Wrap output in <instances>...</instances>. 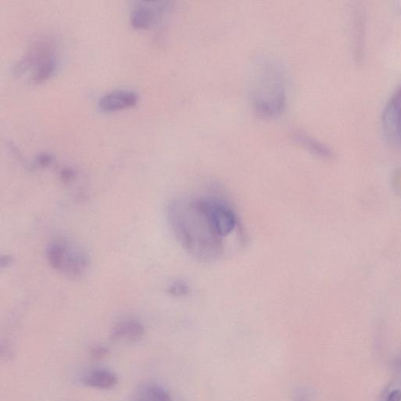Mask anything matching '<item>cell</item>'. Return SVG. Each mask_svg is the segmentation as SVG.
Here are the masks:
<instances>
[{"label":"cell","instance_id":"obj_15","mask_svg":"<svg viewBox=\"0 0 401 401\" xmlns=\"http://www.w3.org/2000/svg\"><path fill=\"white\" fill-rule=\"evenodd\" d=\"M385 401H401V391L399 390L392 391L387 396Z\"/></svg>","mask_w":401,"mask_h":401},{"label":"cell","instance_id":"obj_1","mask_svg":"<svg viewBox=\"0 0 401 401\" xmlns=\"http://www.w3.org/2000/svg\"><path fill=\"white\" fill-rule=\"evenodd\" d=\"M167 214L174 235L190 255L211 262L223 254L224 238L215 226L207 196L173 200Z\"/></svg>","mask_w":401,"mask_h":401},{"label":"cell","instance_id":"obj_5","mask_svg":"<svg viewBox=\"0 0 401 401\" xmlns=\"http://www.w3.org/2000/svg\"><path fill=\"white\" fill-rule=\"evenodd\" d=\"M382 124L387 140L393 144L401 146V86L387 101Z\"/></svg>","mask_w":401,"mask_h":401},{"label":"cell","instance_id":"obj_6","mask_svg":"<svg viewBox=\"0 0 401 401\" xmlns=\"http://www.w3.org/2000/svg\"><path fill=\"white\" fill-rule=\"evenodd\" d=\"M167 2H140L132 8L131 25L137 30L149 29L170 10Z\"/></svg>","mask_w":401,"mask_h":401},{"label":"cell","instance_id":"obj_2","mask_svg":"<svg viewBox=\"0 0 401 401\" xmlns=\"http://www.w3.org/2000/svg\"><path fill=\"white\" fill-rule=\"evenodd\" d=\"M249 87L250 101L258 115L273 118L283 114L287 104L288 77L280 63L272 59L256 62Z\"/></svg>","mask_w":401,"mask_h":401},{"label":"cell","instance_id":"obj_16","mask_svg":"<svg viewBox=\"0 0 401 401\" xmlns=\"http://www.w3.org/2000/svg\"><path fill=\"white\" fill-rule=\"evenodd\" d=\"M297 401H307V400L306 398H304V397H300V398L297 399Z\"/></svg>","mask_w":401,"mask_h":401},{"label":"cell","instance_id":"obj_4","mask_svg":"<svg viewBox=\"0 0 401 401\" xmlns=\"http://www.w3.org/2000/svg\"><path fill=\"white\" fill-rule=\"evenodd\" d=\"M34 67L32 80L36 83L44 82L50 79L57 69V61L51 47L46 43L35 46L26 57L19 63L17 71Z\"/></svg>","mask_w":401,"mask_h":401},{"label":"cell","instance_id":"obj_12","mask_svg":"<svg viewBox=\"0 0 401 401\" xmlns=\"http://www.w3.org/2000/svg\"><path fill=\"white\" fill-rule=\"evenodd\" d=\"M168 292L173 297H182V295H185L189 292V287L183 280H175L168 288Z\"/></svg>","mask_w":401,"mask_h":401},{"label":"cell","instance_id":"obj_11","mask_svg":"<svg viewBox=\"0 0 401 401\" xmlns=\"http://www.w3.org/2000/svg\"><path fill=\"white\" fill-rule=\"evenodd\" d=\"M135 401H173L171 394L163 386L149 384L140 388Z\"/></svg>","mask_w":401,"mask_h":401},{"label":"cell","instance_id":"obj_8","mask_svg":"<svg viewBox=\"0 0 401 401\" xmlns=\"http://www.w3.org/2000/svg\"><path fill=\"white\" fill-rule=\"evenodd\" d=\"M82 381L89 387L97 390H111L118 384V377L115 372L107 369H95L83 376Z\"/></svg>","mask_w":401,"mask_h":401},{"label":"cell","instance_id":"obj_3","mask_svg":"<svg viewBox=\"0 0 401 401\" xmlns=\"http://www.w3.org/2000/svg\"><path fill=\"white\" fill-rule=\"evenodd\" d=\"M47 257L54 269L68 276H80L89 266L87 252L73 243L58 238L48 246Z\"/></svg>","mask_w":401,"mask_h":401},{"label":"cell","instance_id":"obj_7","mask_svg":"<svg viewBox=\"0 0 401 401\" xmlns=\"http://www.w3.org/2000/svg\"><path fill=\"white\" fill-rule=\"evenodd\" d=\"M138 102V96L131 90H116L104 95L98 107L104 112H116L135 106Z\"/></svg>","mask_w":401,"mask_h":401},{"label":"cell","instance_id":"obj_9","mask_svg":"<svg viewBox=\"0 0 401 401\" xmlns=\"http://www.w3.org/2000/svg\"><path fill=\"white\" fill-rule=\"evenodd\" d=\"M144 327L136 320H125L117 323L111 332L112 340L117 341L136 342L142 339Z\"/></svg>","mask_w":401,"mask_h":401},{"label":"cell","instance_id":"obj_10","mask_svg":"<svg viewBox=\"0 0 401 401\" xmlns=\"http://www.w3.org/2000/svg\"><path fill=\"white\" fill-rule=\"evenodd\" d=\"M294 140L307 151L323 159H332L334 153L328 146L304 132H295Z\"/></svg>","mask_w":401,"mask_h":401},{"label":"cell","instance_id":"obj_13","mask_svg":"<svg viewBox=\"0 0 401 401\" xmlns=\"http://www.w3.org/2000/svg\"><path fill=\"white\" fill-rule=\"evenodd\" d=\"M54 160V157L51 154L47 153H42L37 158V163L42 167H47L51 165Z\"/></svg>","mask_w":401,"mask_h":401},{"label":"cell","instance_id":"obj_14","mask_svg":"<svg viewBox=\"0 0 401 401\" xmlns=\"http://www.w3.org/2000/svg\"><path fill=\"white\" fill-rule=\"evenodd\" d=\"M107 349L103 347H97L92 350L93 357L95 358L103 357L107 354Z\"/></svg>","mask_w":401,"mask_h":401}]
</instances>
